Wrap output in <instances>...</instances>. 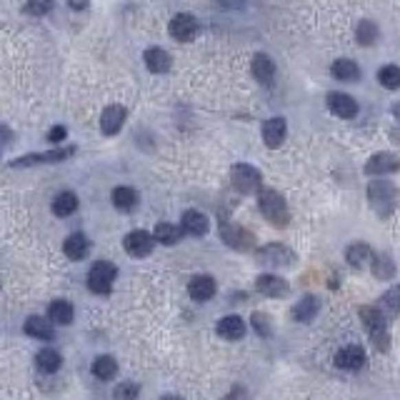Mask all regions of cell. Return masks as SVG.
Listing matches in <instances>:
<instances>
[{"mask_svg":"<svg viewBox=\"0 0 400 400\" xmlns=\"http://www.w3.org/2000/svg\"><path fill=\"white\" fill-rule=\"evenodd\" d=\"M258 205H260V213L263 218L268 223H273L276 228H285L290 223V210H288V203L285 198L278 190H260V198H258Z\"/></svg>","mask_w":400,"mask_h":400,"instance_id":"1","label":"cell"},{"mask_svg":"<svg viewBox=\"0 0 400 400\" xmlns=\"http://www.w3.org/2000/svg\"><path fill=\"white\" fill-rule=\"evenodd\" d=\"M368 200H370L373 210L378 215H390L398 205V190H395L393 183L388 180H373L368 186Z\"/></svg>","mask_w":400,"mask_h":400,"instance_id":"2","label":"cell"},{"mask_svg":"<svg viewBox=\"0 0 400 400\" xmlns=\"http://www.w3.org/2000/svg\"><path fill=\"white\" fill-rule=\"evenodd\" d=\"M115 278H118V268L113 265L111 260H98L88 273V285H90L93 293L105 296V293H111L113 290Z\"/></svg>","mask_w":400,"mask_h":400,"instance_id":"3","label":"cell"},{"mask_svg":"<svg viewBox=\"0 0 400 400\" xmlns=\"http://www.w3.org/2000/svg\"><path fill=\"white\" fill-rule=\"evenodd\" d=\"M230 180H233L235 190H241V193H245V195L258 193L263 186L260 170L248 166V163H238V166H233V170H230Z\"/></svg>","mask_w":400,"mask_h":400,"instance_id":"4","label":"cell"},{"mask_svg":"<svg viewBox=\"0 0 400 400\" xmlns=\"http://www.w3.org/2000/svg\"><path fill=\"white\" fill-rule=\"evenodd\" d=\"M221 238L225 241V245H230L233 250H253L256 248V235L245 230L238 223H223L221 225Z\"/></svg>","mask_w":400,"mask_h":400,"instance_id":"5","label":"cell"},{"mask_svg":"<svg viewBox=\"0 0 400 400\" xmlns=\"http://www.w3.org/2000/svg\"><path fill=\"white\" fill-rule=\"evenodd\" d=\"M258 260L263 265H273V268H288L290 263H296V253L283 243H268L258 250Z\"/></svg>","mask_w":400,"mask_h":400,"instance_id":"6","label":"cell"},{"mask_svg":"<svg viewBox=\"0 0 400 400\" xmlns=\"http://www.w3.org/2000/svg\"><path fill=\"white\" fill-rule=\"evenodd\" d=\"M200 25H198V18L190 13H178L173 15L170 25H168V33L175 38L178 43H190L198 35Z\"/></svg>","mask_w":400,"mask_h":400,"instance_id":"7","label":"cell"},{"mask_svg":"<svg viewBox=\"0 0 400 400\" xmlns=\"http://www.w3.org/2000/svg\"><path fill=\"white\" fill-rule=\"evenodd\" d=\"M123 248L128 256L133 258H145L151 256L153 248H155V238L153 233H145V230H133L123 238Z\"/></svg>","mask_w":400,"mask_h":400,"instance_id":"8","label":"cell"},{"mask_svg":"<svg viewBox=\"0 0 400 400\" xmlns=\"http://www.w3.org/2000/svg\"><path fill=\"white\" fill-rule=\"evenodd\" d=\"M360 318H363V323H366V328L370 331L373 340H378V348L380 351H386V315L375 308V305H366L363 311H360Z\"/></svg>","mask_w":400,"mask_h":400,"instance_id":"9","label":"cell"},{"mask_svg":"<svg viewBox=\"0 0 400 400\" xmlns=\"http://www.w3.org/2000/svg\"><path fill=\"white\" fill-rule=\"evenodd\" d=\"M73 153H76V148H56V151H48V153H30V155H23V158L13 160L10 166L25 168V166H41V163H60V160L70 158Z\"/></svg>","mask_w":400,"mask_h":400,"instance_id":"10","label":"cell"},{"mask_svg":"<svg viewBox=\"0 0 400 400\" xmlns=\"http://www.w3.org/2000/svg\"><path fill=\"white\" fill-rule=\"evenodd\" d=\"M335 366L340 370H358L366 366V351L360 345H345L335 353Z\"/></svg>","mask_w":400,"mask_h":400,"instance_id":"11","label":"cell"},{"mask_svg":"<svg viewBox=\"0 0 400 400\" xmlns=\"http://www.w3.org/2000/svg\"><path fill=\"white\" fill-rule=\"evenodd\" d=\"M288 135V123H285V118H270L263 123V143L268 145V148H280Z\"/></svg>","mask_w":400,"mask_h":400,"instance_id":"12","label":"cell"},{"mask_svg":"<svg viewBox=\"0 0 400 400\" xmlns=\"http://www.w3.org/2000/svg\"><path fill=\"white\" fill-rule=\"evenodd\" d=\"M125 118H128V111H125L123 105H108L103 111V115H100V131H103V135H115V133H120Z\"/></svg>","mask_w":400,"mask_h":400,"instance_id":"13","label":"cell"},{"mask_svg":"<svg viewBox=\"0 0 400 400\" xmlns=\"http://www.w3.org/2000/svg\"><path fill=\"white\" fill-rule=\"evenodd\" d=\"M328 111H331L333 115L348 120V118H355L358 103H355V98L348 96V93H331V96H328Z\"/></svg>","mask_w":400,"mask_h":400,"instance_id":"14","label":"cell"},{"mask_svg":"<svg viewBox=\"0 0 400 400\" xmlns=\"http://www.w3.org/2000/svg\"><path fill=\"white\" fill-rule=\"evenodd\" d=\"M400 170V158L393 153H375L370 160L366 163L368 175H386V173Z\"/></svg>","mask_w":400,"mask_h":400,"instance_id":"15","label":"cell"},{"mask_svg":"<svg viewBox=\"0 0 400 400\" xmlns=\"http://www.w3.org/2000/svg\"><path fill=\"white\" fill-rule=\"evenodd\" d=\"M256 288H258V293H263V296H268V298H285L290 293L288 280L273 276V273H265V276L258 278Z\"/></svg>","mask_w":400,"mask_h":400,"instance_id":"16","label":"cell"},{"mask_svg":"<svg viewBox=\"0 0 400 400\" xmlns=\"http://www.w3.org/2000/svg\"><path fill=\"white\" fill-rule=\"evenodd\" d=\"M215 290H218V285H215V278H210V276H195L193 280H190V285H188L190 298L198 300V303L210 300V298L215 296Z\"/></svg>","mask_w":400,"mask_h":400,"instance_id":"17","label":"cell"},{"mask_svg":"<svg viewBox=\"0 0 400 400\" xmlns=\"http://www.w3.org/2000/svg\"><path fill=\"white\" fill-rule=\"evenodd\" d=\"M250 70H253V78H256L260 85H270V83H273V78H276V63L270 60L265 53H258V56H253Z\"/></svg>","mask_w":400,"mask_h":400,"instance_id":"18","label":"cell"},{"mask_svg":"<svg viewBox=\"0 0 400 400\" xmlns=\"http://www.w3.org/2000/svg\"><path fill=\"white\" fill-rule=\"evenodd\" d=\"M143 60H145V68L151 70V73H168L173 65L170 53H166L163 48H148L143 53Z\"/></svg>","mask_w":400,"mask_h":400,"instance_id":"19","label":"cell"},{"mask_svg":"<svg viewBox=\"0 0 400 400\" xmlns=\"http://www.w3.org/2000/svg\"><path fill=\"white\" fill-rule=\"evenodd\" d=\"M218 335L225 340H241L245 335V323H243V318L238 315H225L218 320Z\"/></svg>","mask_w":400,"mask_h":400,"instance_id":"20","label":"cell"},{"mask_svg":"<svg viewBox=\"0 0 400 400\" xmlns=\"http://www.w3.org/2000/svg\"><path fill=\"white\" fill-rule=\"evenodd\" d=\"M180 228H183V233L190 235H205L210 223H208V218L200 210H186L183 218H180Z\"/></svg>","mask_w":400,"mask_h":400,"instance_id":"21","label":"cell"},{"mask_svg":"<svg viewBox=\"0 0 400 400\" xmlns=\"http://www.w3.org/2000/svg\"><path fill=\"white\" fill-rule=\"evenodd\" d=\"M345 260L351 263L353 268H366L368 263L373 260V250H370V245L368 243H363V241H355V243H351L348 245V250H345Z\"/></svg>","mask_w":400,"mask_h":400,"instance_id":"22","label":"cell"},{"mask_svg":"<svg viewBox=\"0 0 400 400\" xmlns=\"http://www.w3.org/2000/svg\"><path fill=\"white\" fill-rule=\"evenodd\" d=\"M63 253H65L70 260H83L90 253V241L85 235L73 233L70 238H65V243H63Z\"/></svg>","mask_w":400,"mask_h":400,"instance_id":"23","label":"cell"},{"mask_svg":"<svg viewBox=\"0 0 400 400\" xmlns=\"http://www.w3.org/2000/svg\"><path fill=\"white\" fill-rule=\"evenodd\" d=\"M23 331H25V335L38 338V340H53L56 338V331L48 325V320H45V318H38V315H30L28 320H25V325H23Z\"/></svg>","mask_w":400,"mask_h":400,"instance_id":"24","label":"cell"},{"mask_svg":"<svg viewBox=\"0 0 400 400\" xmlns=\"http://www.w3.org/2000/svg\"><path fill=\"white\" fill-rule=\"evenodd\" d=\"M111 200L120 213H131V210H135V205H138V193L128 186H118L115 190H113Z\"/></svg>","mask_w":400,"mask_h":400,"instance_id":"25","label":"cell"},{"mask_svg":"<svg viewBox=\"0 0 400 400\" xmlns=\"http://www.w3.org/2000/svg\"><path fill=\"white\" fill-rule=\"evenodd\" d=\"M333 76L338 78V80H343V83H355L360 78V68L358 63L351 60V58H338V60L333 63Z\"/></svg>","mask_w":400,"mask_h":400,"instance_id":"26","label":"cell"},{"mask_svg":"<svg viewBox=\"0 0 400 400\" xmlns=\"http://www.w3.org/2000/svg\"><path fill=\"white\" fill-rule=\"evenodd\" d=\"M50 208H53V213H56L58 218H68V215H73L78 210V195L70 193V190H63V193H58L56 198H53Z\"/></svg>","mask_w":400,"mask_h":400,"instance_id":"27","label":"cell"},{"mask_svg":"<svg viewBox=\"0 0 400 400\" xmlns=\"http://www.w3.org/2000/svg\"><path fill=\"white\" fill-rule=\"evenodd\" d=\"M153 238H155V243H160V245H175V243L183 238V228L180 225H175V223H158L155 225V230H153Z\"/></svg>","mask_w":400,"mask_h":400,"instance_id":"28","label":"cell"},{"mask_svg":"<svg viewBox=\"0 0 400 400\" xmlns=\"http://www.w3.org/2000/svg\"><path fill=\"white\" fill-rule=\"evenodd\" d=\"M383 315L388 318H395L400 313V285H393V288L388 290V293H383V298L378 300V305H375Z\"/></svg>","mask_w":400,"mask_h":400,"instance_id":"29","label":"cell"},{"mask_svg":"<svg viewBox=\"0 0 400 400\" xmlns=\"http://www.w3.org/2000/svg\"><path fill=\"white\" fill-rule=\"evenodd\" d=\"M48 318H50V323H56V325H70L73 323V318H76V313H73V305H70L68 300H53L48 308Z\"/></svg>","mask_w":400,"mask_h":400,"instance_id":"30","label":"cell"},{"mask_svg":"<svg viewBox=\"0 0 400 400\" xmlns=\"http://www.w3.org/2000/svg\"><path fill=\"white\" fill-rule=\"evenodd\" d=\"M90 370H93V375H96L98 380H113L118 373V363L111 355H98V358L93 360Z\"/></svg>","mask_w":400,"mask_h":400,"instance_id":"31","label":"cell"},{"mask_svg":"<svg viewBox=\"0 0 400 400\" xmlns=\"http://www.w3.org/2000/svg\"><path fill=\"white\" fill-rule=\"evenodd\" d=\"M318 313V298L315 296H305L298 300V305L293 308V318L298 323H311Z\"/></svg>","mask_w":400,"mask_h":400,"instance_id":"32","label":"cell"},{"mask_svg":"<svg viewBox=\"0 0 400 400\" xmlns=\"http://www.w3.org/2000/svg\"><path fill=\"white\" fill-rule=\"evenodd\" d=\"M35 366L41 368L43 373H56L58 368L63 366V358L60 353L53 351V348H43L38 355H35Z\"/></svg>","mask_w":400,"mask_h":400,"instance_id":"33","label":"cell"},{"mask_svg":"<svg viewBox=\"0 0 400 400\" xmlns=\"http://www.w3.org/2000/svg\"><path fill=\"white\" fill-rule=\"evenodd\" d=\"M378 83L388 90H398L400 88V68L398 65H383L378 70Z\"/></svg>","mask_w":400,"mask_h":400,"instance_id":"34","label":"cell"},{"mask_svg":"<svg viewBox=\"0 0 400 400\" xmlns=\"http://www.w3.org/2000/svg\"><path fill=\"white\" fill-rule=\"evenodd\" d=\"M373 273H375L380 280H388V278H393V273H395V263L388 256H373Z\"/></svg>","mask_w":400,"mask_h":400,"instance_id":"35","label":"cell"},{"mask_svg":"<svg viewBox=\"0 0 400 400\" xmlns=\"http://www.w3.org/2000/svg\"><path fill=\"white\" fill-rule=\"evenodd\" d=\"M355 35H358L360 45H373V43L378 41V25H375L373 21H360Z\"/></svg>","mask_w":400,"mask_h":400,"instance_id":"36","label":"cell"},{"mask_svg":"<svg viewBox=\"0 0 400 400\" xmlns=\"http://www.w3.org/2000/svg\"><path fill=\"white\" fill-rule=\"evenodd\" d=\"M138 393H140V386L138 383H133V380H125L120 386L115 388V393H113V400H138Z\"/></svg>","mask_w":400,"mask_h":400,"instance_id":"37","label":"cell"},{"mask_svg":"<svg viewBox=\"0 0 400 400\" xmlns=\"http://www.w3.org/2000/svg\"><path fill=\"white\" fill-rule=\"evenodd\" d=\"M50 10H53V0H28V3L23 5V13L35 15V18H41V15H48Z\"/></svg>","mask_w":400,"mask_h":400,"instance_id":"38","label":"cell"},{"mask_svg":"<svg viewBox=\"0 0 400 400\" xmlns=\"http://www.w3.org/2000/svg\"><path fill=\"white\" fill-rule=\"evenodd\" d=\"M250 323H253V328H256V331L260 333L263 338H268L270 333H273V320H270V318L265 315V313H253Z\"/></svg>","mask_w":400,"mask_h":400,"instance_id":"39","label":"cell"},{"mask_svg":"<svg viewBox=\"0 0 400 400\" xmlns=\"http://www.w3.org/2000/svg\"><path fill=\"white\" fill-rule=\"evenodd\" d=\"M65 135H68L65 125H56V128L48 133V140H50V143H60V140H65Z\"/></svg>","mask_w":400,"mask_h":400,"instance_id":"40","label":"cell"},{"mask_svg":"<svg viewBox=\"0 0 400 400\" xmlns=\"http://www.w3.org/2000/svg\"><path fill=\"white\" fill-rule=\"evenodd\" d=\"M3 143H13V133L8 131L5 125H0V145Z\"/></svg>","mask_w":400,"mask_h":400,"instance_id":"41","label":"cell"},{"mask_svg":"<svg viewBox=\"0 0 400 400\" xmlns=\"http://www.w3.org/2000/svg\"><path fill=\"white\" fill-rule=\"evenodd\" d=\"M90 0H68V5L73 8V10H85L88 8Z\"/></svg>","mask_w":400,"mask_h":400,"instance_id":"42","label":"cell"},{"mask_svg":"<svg viewBox=\"0 0 400 400\" xmlns=\"http://www.w3.org/2000/svg\"><path fill=\"white\" fill-rule=\"evenodd\" d=\"M393 115L400 120V103H395V105H393Z\"/></svg>","mask_w":400,"mask_h":400,"instance_id":"43","label":"cell"},{"mask_svg":"<svg viewBox=\"0 0 400 400\" xmlns=\"http://www.w3.org/2000/svg\"><path fill=\"white\" fill-rule=\"evenodd\" d=\"M160 400H183V398H180V395H163Z\"/></svg>","mask_w":400,"mask_h":400,"instance_id":"44","label":"cell"}]
</instances>
